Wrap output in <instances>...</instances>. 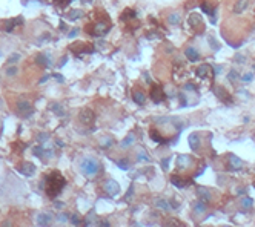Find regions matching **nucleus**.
Masks as SVG:
<instances>
[{
  "label": "nucleus",
  "mask_w": 255,
  "mask_h": 227,
  "mask_svg": "<svg viewBox=\"0 0 255 227\" xmlns=\"http://www.w3.org/2000/svg\"><path fill=\"white\" fill-rule=\"evenodd\" d=\"M65 184H66V180H65L63 175H62L60 172H57V170L48 173V175L45 177V180L42 181V186H43L45 192H46L48 196H51V198H55V196L63 190Z\"/></svg>",
  "instance_id": "nucleus-1"
},
{
  "label": "nucleus",
  "mask_w": 255,
  "mask_h": 227,
  "mask_svg": "<svg viewBox=\"0 0 255 227\" xmlns=\"http://www.w3.org/2000/svg\"><path fill=\"white\" fill-rule=\"evenodd\" d=\"M80 167H82V172L85 173V177L91 178V177L97 175V172H98V161H97L95 158L86 157V158H83V160H82Z\"/></svg>",
  "instance_id": "nucleus-2"
},
{
  "label": "nucleus",
  "mask_w": 255,
  "mask_h": 227,
  "mask_svg": "<svg viewBox=\"0 0 255 227\" xmlns=\"http://www.w3.org/2000/svg\"><path fill=\"white\" fill-rule=\"evenodd\" d=\"M109 28H111V22H109V19H106V20L97 22V23L94 25V29H92L89 34H91V35H95V37H101V35H105V34L109 31Z\"/></svg>",
  "instance_id": "nucleus-3"
},
{
  "label": "nucleus",
  "mask_w": 255,
  "mask_h": 227,
  "mask_svg": "<svg viewBox=\"0 0 255 227\" xmlns=\"http://www.w3.org/2000/svg\"><path fill=\"white\" fill-rule=\"evenodd\" d=\"M105 190H106V193L109 196H115L120 192V184L117 181H114V180H108L105 183Z\"/></svg>",
  "instance_id": "nucleus-4"
},
{
  "label": "nucleus",
  "mask_w": 255,
  "mask_h": 227,
  "mask_svg": "<svg viewBox=\"0 0 255 227\" xmlns=\"http://www.w3.org/2000/svg\"><path fill=\"white\" fill-rule=\"evenodd\" d=\"M192 158L189 157V155H178L177 157V167L180 169V170H186V169H189L191 166H192Z\"/></svg>",
  "instance_id": "nucleus-5"
},
{
  "label": "nucleus",
  "mask_w": 255,
  "mask_h": 227,
  "mask_svg": "<svg viewBox=\"0 0 255 227\" xmlns=\"http://www.w3.org/2000/svg\"><path fill=\"white\" fill-rule=\"evenodd\" d=\"M19 23H20V25L23 23V19H22V17L10 19V20H6V22L3 23V28H2V29H3V31H6V32H11V31H13V29H14Z\"/></svg>",
  "instance_id": "nucleus-6"
},
{
  "label": "nucleus",
  "mask_w": 255,
  "mask_h": 227,
  "mask_svg": "<svg viewBox=\"0 0 255 227\" xmlns=\"http://www.w3.org/2000/svg\"><path fill=\"white\" fill-rule=\"evenodd\" d=\"M151 98L154 100V103H162L165 100V92L160 86H154L151 89Z\"/></svg>",
  "instance_id": "nucleus-7"
},
{
  "label": "nucleus",
  "mask_w": 255,
  "mask_h": 227,
  "mask_svg": "<svg viewBox=\"0 0 255 227\" xmlns=\"http://www.w3.org/2000/svg\"><path fill=\"white\" fill-rule=\"evenodd\" d=\"M36 61H37V65H40V66L49 68V66H51V54H49V52H42V54L37 55Z\"/></svg>",
  "instance_id": "nucleus-8"
},
{
  "label": "nucleus",
  "mask_w": 255,
  "mask_h": 227,
  "mask_svg": "<svg viewBox=\"0 0 255 227\" xmlns=\"http://www.w3.org/2000/svg\"><path fill=\"white\" fill-rule=\"evenodd\" d=\"M17 170H19L22 175H25V177H31V175L36 172V166H34L32 163H23Z\"/></svg>",
  "instance_id": "nucleus-9"
},
{
  "label": "nucleus",
  "mask_w": 255,
  "mask_h": 227,
  "mask_svg": "<svg viewBox=\"0 0 255 227\" xmlns=\"http://www.w3.org/2000/svg\"><path fill=\"white\" fill-rule=\"evenodd\" d=\"M171 183L174 184V186H177L178 189H185L186 186H189V183H191V180H183L180 175H172L171 177Z\"/></svg>",
  "instance_id": "nucleus-10"
},
{
  "label": "nucleus",
  "mask_w": 255,
  "mask_h": 227,
  "mask_svg": "<svg viewBox=\"0 0 255 227\" xmlns=\"http://www.w3.org/2000/svg\"><path fill=\"white\" fill-rule=\"evenodd\" d=\"M197 195H198V198H200L201 201H204V203H209V201L212 199V195H211L209 189H206V187H203V186H198V187H197Z\"/></svg>",
  "instance_id": "nucleus-11"
},
{
  "label": "nucleus",
  "mask_w": 255,
  "mask_h": 227,
  "mask_svg": "<svg viewBox=\"0 0 255 227\" xmlns=\"http://www.w3.org/2000/svg\"><path fill=\"white\" fill-rule=\"evenodd\" d=\"M17 109L20 110V114H23L25 117H28L29 114L32 112L31 103H29V101H26V100H22V101H19V103H17Z\"/></svg>",
  "instance_id": "nucleus-12"
},
{
  "label": "nucleus",
  "mask_w": 255,
  "mask_h": 227,
  "mask_svg": "<svg viewBox=\"0 0 255 227\" xmlns=\"http://www.w3.org/2000/svg\"><path fill=\"white\" fill-rule=\"evenodd\" d=\"M227 160H229V167H230L232 170H238V169H241V166H243L241 158H238L237 155L230 154V155L227 157Z\"/></svg>",
  "instance_id": "nucleus-13"
},
{
  "label": "nucleus",
  "mask_w": 255,
  "mask_h": 227,
  "mask_svg": "<svg viewBox=\"0 0 255 227\" xmlns=\"http://www.w3.org/2000/svg\"><path fill=\"white\" fill-rule=\"evenodd\" d=\"M197 75L200 78H207V77H212V68L209 65H201L198 69H197Z\"/></svg>",
  "instance_id": "nucleus-14"
},
{
  "label": "nucleus",
  "mask_w": 255,
  "mask_h": 227,
  "mask_svg": "<svg viewBox=\"0 0 255 227\" xmlns=\"http://www.w3.org/2000/svg\"><path fill=\"white\" fill-rule=\"evenodd\" d=\"M188 22H189V25L192 26V28H200L201 26V23H203V19H201V16H198V14H195V13H192L191 16H189V19H188Z\"/></svg>",
  "instance_id": "nucleus-15"
},
{
  "label": "nucleus",
  "mask_w": 255,
  "mask_h": 227,
  "mask_svg": "<svg viewBox=\"0 0 255 227\" xmlns=\"http://www.w3.org/2000/svg\"><path fill=\"white\" fill-rule=\"evenodd\" d=\"M185 55L188 57V60H189V61H197V60L200 58V54H198V52H197V49H195V48H192V46H188V48H186Z\"/></svg>",
  "instance_id": "nucleus-16"
},
{
  "label": "nucleus",
  "mask_w": 255,
  "mask_h": 227,
  "mask_svg": "<svg viewBox=\"0 0 255 227\" xmlns=\"http://www.w3.org/2000/svg\"><path fill=\"white\" fill-rule=\"evenodd\" d=\"M52 221V215L51 213H40L37 216V224L39 225H49Z\"/></svg>",
  "instance_id": "nucleus-17"
},
{
  "label": "nucleus",
  "mask_w": 255,
  "mask_h": 227,
  "mask_svg": "<svg viewBox=\"0 0 255 227\" xmlns=\"http://www.w3.org/2000/svg\"><path fill=\"white\" fill-rule=\"evenodd\" d=\"M80 120H82V123H85V125H91V123L94 121V114H92L89 109H86V110H83V112L80 114Z\"/></svg>",
  "instance_id": "nucleus-18"
},
{
  "label": "nucleus",
  "mask_w": 255,
  "mask_h": 227,
  "mask_svg": "<svg viewBox=\"0 0 255 227\" xmlns=\"http://www.w3.org/2000/svg\"><path fill=\"white\" fill-rule=\"evenodd\" d=\"M215 95H217V97H218L221 101H224V103H229V101H230V97H229V94H227V92H226L223 87H220V86H218V87H215Z\"/></svg>",
  "instance_id": "nucleus-19"
},
{
  "label": "nucleus",
  "mask_w": 255,
  "mask_h": 227,
  "mask_svg": "<svg viewBox=\"0 0 255 227\" xmlns=\"http://www.w3.org/2000/svg\"><path fill=\"white\" fill-rule=\"evenodd\" d=\"M189 146H191L192 151H198V147H200V137H198V134H191L189 135Z\"/></svg>",
  "instance_id": "nucleus-20"
},
{
  "label": "nucleus",
  "mask_w": 255,
  "mask_h": 227,
  "mask_svg": "<svg viewBox=\"0 0 255 227\" xmlns=\"http://www.w3.org/2000/svg\"><path fill=\"white\" fill-rule=\"evenodd\" d=\"M201 9H203V11H204L207 16H211V20H212V22H215V19H214L215 9L211 6V3H209V2H203V3H201Z\"/></svg>",
  "instance_id": "nucleus-21"
},
{
  "label": "nucleus",
  "mask_w": 255,
  "mask_h": 227,
  "mask_svg": "<svg viewBox=\"0 0 255 227\" xmlns=\"http://www.w3.org/2000/svg\"><path fill=\"white\" fill-rule=\"evenodd\" d=\"M82 16H83V11H82V9H71V11L66 14V19L71 20V22H74V20H78Z\"/></svg>",
  "instance_id": "nucleus-22"
},
{
  "label": "nucleus",
  "mask_w": 255,
  "mask_h": 227,
  "mask_svg": "<svg viewBox=\"0 0 255 227\" xmlns=\"http://www.w3.org/2000/svg\"><path fill=\"white\" fill-rule=\"evenodd\" d=\"M246 8H247V0H238V2L235 3V6H234V13L235 14H241Z\"/></svg>",
  "instance_id": "nucleus-23"
},
{
  "label": "nucleus",
  "mask_w": 255,
  "mask_h": 227,
  "mask_svg": "<svg viewBox=\"0 0 255 227\" xmlns=\"http://www.w3.org/2000/svg\"><path fill=\"white\" fill-rule=\"evenodd\" d=\"M137 161H139V163H149V161H151V158H149V155H148V152H146L145 149H140V151H139V154H137Z\"/></svg>",
  "instance_id": "nucleus-24"
},
{
  "label": "nucleus",
  "mask_w": 255,
  "mask_h": 227,
  "mask_svg": "<svg viewBox=\"0 0 255 227\" xmlns=\"http://www.w3.org/2000/svg\"><path fill=\"white\" fill-rule=\"evenodd\" d=\"M180 20H181V16L178 13H172L168 16V23H171V25H178Z\"/></svg>",
  "instance_id": "nucleus-25"
},
{
  "label": "nucleus",
  "mask_w": 255,
  "mask_h": 227,
  "mask_svg": "<svg viewBox=\"0 0 255 227\" xmlns=\"http://www.w3.org/2000/svg\"><path fill=\"white\" fill-rule=\"evenodd\" d=\"M155 206L160 207V209H163V210H171V209H172V206H171L168 201L162 199V198H157V199H155Z\"/></svg>",
  "instance_id": "nucleus-26"
},
{
  "label": "nucleus",
  "mask_w": 255,
  "mask_h": 227,
  "mask_svg": "<svg viewBox=\"0 0 255 227\" xmlns=\"http://www.w3.org/2000/svg\"><path fill=\"white\" fill-rule=\"evenodd\" d=\"M135 143V135L134 134H129V135H128L123 141H121V146L123 147H129V146H132Z\"/></svg>",
  "instance_id": "nucleus-27"
},
{
  "label": "nucleus",
  "mask_w": 255,
  "mask_h": 227,
  "mask_svg": "<svg viewBox=\"0 0 255 227\" xmlns=\"http://www.w3.org/2000/svg\"><path fill=\"white\" fill-rule=\"evenodd\" d=\"M134 17H135V11H134V9H129V8L124 9L123 14H121V20H123V22L129 20V19H134Z\"/></svg>",
  "instance_id": "nucleus-28"
},
{
  "label": "nucleus",
  "mask_w": 255,
  "mask_h": 227,
  "mask_svg": "<svg viewBox=\"0 0 255 227\" xmlns=\"http://www.w3.org/2000/svg\"><path fill=\"white\" fill-rule=\"evenodd\" d=\"M151 138H152L155 143H166V141H168V140H165V138L158 134V131H155V129L151 131Z\"/></svg>",
  "instance_id": "nucleus-29"
},
{
  "label": "nucleus",
  "mask_w": 255,
  "mask_h": 227,
  "mask_svg": "<svg viewBox=\"0 0 255 227\" xmlns=\"http://www.w3.org/2000/svg\"><path fill=\"white\" fill-rule=\"evenodd\" d=\"M194 210H195L197 213H203V212L206 210V206H204V201H201V199L195 201V203H194Z\"/></svg>",
  "instance_id": "nucleus-30"
},
{
  "label": "nucleus",
  "mask_w": 255,
  "mask_h": 227,
  "mask_svg": "<svg viewBox=\"0 0 255 227\" xmlns=\"http://www.w3.org/2000/svg\"><path fill=\"white\" fill-rule=\"evenodd\" d=\"M134 101L137 103V104H143L145 103V95H143V92H134Z\"/></svg>",
  "instance_id": "nucleus-31"
},
{
  "label": "nucleus",
  "mask_w": 255,
  "mask_h": 227,
  "mask_svg": "<svg viewBox=\"0 0 255 227\" xmlns=\"http://www.w3.org/2000/svg\"><path fill=\"white\" fill-rule=\"evenodd\" d=\"M51 110H54L55 114H59V115H63V114H65L62 104H59V103H52V104H51Z\"/></svg>",
  "instance_id": "nucleus-32"
},
{
  "label": "nucleus",
  "mask_w": 255,
  "mask_h": 227,
  "mask_svg": "<svg viewBox=\"0 0 255 227\" xmlns=\"http://www.w3.org/2000/svg\"><path fill=\"white\" fill-rule=\"evenodd\" d=\"M252 204H253V199H252V198H249V196H244V198H241V206H243V207L249 209Z\"/></svg>",
  "instance_id": "nucleus-33"
},
{
  "label": "nucleus",
  "mask_w": 255,
  "mask_h": 227,
  "mask_svg": "<svg viewBox=\"0 0 255 227\" xmlns=\"http://www.w3.org/2000/svg\"><path fill=\"white\" fill-rule=\"evenodd\" d=\"M117 166H118L121 170H128V169H129V164H128V160H124V158L118 160V161H117Z\"/></svg>",
  "instance_id": "nucleus-34"
},
{
  "label": "nucleus",
  "mask_w": 255,
  "mask_h": 227,
  "mask_svg": "<svg viewBox=\"0 0 255 227\" xmlns=\"http://www.w3.org/2000/svg\"><path fill=\"white\" fill-rule=\"evenodd\" d=\"M227 77H229V80H230V81H237L240 75H238V72H237L235 69H230V71H229V75H227Z\"/></svg>",
  "instance_id": "nucleus-35"
},
{
  "label": "nucleus",
  "mask_w": 255,
  "mask_h": 227,
  "mask_svg": "<svg viewBox=\"0 0 255 227\" xmlns=\"http://www.w3.org/2000/svg\"><path fill=\"white\" fill-rule=\"evenodd\" d=\"M253 74H250V72H247V74H244V75H241L240 78H241V81H244V83H249V81H252L253 80Z\"/></svg>",
  "instance_id": "nucleus-36"
},
{
  "label": "nucleus",
  "mask_w": 255,
  "mask_h": 227,
  "mask_svg": "<svg viewBox=\"0 0 255 227\" xmlns=\"http://www.w3.org/2000/svg\"><path fill=\"white\" fill-rule=\"evenodd\" d=\"M109 146H112V138H111V137H103V140H101V147H109Z\"/></svg>",
  "instance_id": "nucleus-37"
},
{
  "label": "nucleus",
  "mask_w": 255,
  "mask_h": 227,
  "mask_svg": "<svg viewBox=\"0 0 255 227\" xmlns=\"http://www.w3.org/2000/svg\"><path fill=\"white\" fill-rule=\"evenodd\" d=\"M43 152H45V151H43L40 146H37V147H34V149H32V154H34L36 157H39V158H42V157H43Z\"/></svg>",
  "instance_id": "nucleus-38"
},
{
  "label": "nucleus",
  "mask_w": 255,
  "mask_h": 227,
  "mask_svg": "<svg viewBox=\"0 0 255 227\" xmlns=\"http://www.w3.org/2000/svg\"><path fill=\"white\" fill-rule=\"evenodd\" d=\"M71 222H72L74 225H80V224H82V221H80V218H78V215H77V213L71 215Z\"/></svg>",
  "instance_id": "nucleus-39"
},
{
  "label": "nucleus",
  "mask_w": 255,
  "mask_h": 227,
  "mask_svg": "<svg viewBox=\"0 0 255 227\" xmlns=\"http://www.w3.org/2000/svg\"><path fill=\"white\" fill-rule=\"evenodd\" d=\"M78 32H80V28H74L72 31H69V32H68V37H69V39H74Z\"/></svg>",
  "instance_id": "nucleus-40"
},
{
  "label": "nucleus",
  "mask_w": 255,
  "mask_h": 227,
  "mask_svg": "<svg viewBox=\"0 0 255 227\" xmlns=\"http://www.w3.org/2000/svg\"><path fill=\"white\" fill-rule=\"evenodd\" d=\"M6 74H8L10 77L16 75V74H17V68H16V66H11V68H8V69H6Z\"/></svg>",
  "instance_id": "nucleus-41"
},
{
  "label": "nucleus",
  "mask_w": 255,
  "mask_h": 227,
  "mask_svg": "<svg viewBox=\"0 0 255 227\" xmlns=\"http://www.w3.org/2000/svg\"><path fill=\"white\" fill-rule=\"evenodd\" d=\"M209 43H211V46H212V49L214 51H217L220 46H218V43H215V40H214V37H209Z\"/></svg>",
  "instance_id": "nucleus-42"
},
{
  "label": "nucleus",
  "mask_w": 255,
  "mask_h": 227,
  "mask_svg": "<svg viewBox=\"0 0 255 227\" xmlns=\"http://www.w3.org/2000/svg\"><path fill=\"white\" fill-rule=\"evenodd\" d=\"M162 167H163V170H168V167H169V158H163L162 160Z\"/></svg>",
  "instance_id": "nucleus-43"
},
{
  "label": "nucleus",
  "mask_w": 255,
  "mask_h": 227,
  "mask_svg": "<svg viewBox=\"0 0 255 227\" xmlns=\"http://www.w3.org/2000/svg\"><path fill=\"white\" fill-rule=\"evenodd\" d=\"M17 60H20V54H14V55H11L10 60H8V63H14V61H17Z\"/></svg>",
  "instance_id": "nucleus-44"
},
{
  "label": "nucleus",
  "mask_w": 255,
  "mask_h": 227,
  "mask_svg": "<svg viewBox=\"0 0 255 227\" xmlns=\"http://www.w3.org/2000/svg\"><path fill=\"white\" fill-rule=\"evenodd\" d=\"M69 2H72V0H55V3L59 6H66V3H69Z\"/></svg>",
  "instance_id": "nucleus-45"
},
{
  "label": "nucleus",
  "mask_w": 255,
  "mask_h": 227,
  "mask_svg": "<svg viewBox=\"0 0 255 227\" xmlns=\"http://www.w3.org/2000/svg\"><path fill=\"white\" fill-rule=\"evenodd\" d=\"M178 100L181 101V103H180L181 106H186V104H188V103H186V97H185V94H178Z\"/></svg>",
  "instance_id": "nucleus-46"
},
{
  "label": "nucleus",
  "mask_w": 255,
  "mask_h": 227,
  "mask_svg": "<svg viewBox=\"0 0 255 227\" xmlns=\"http://www.w3.org/2000/svg\"><path fill=\"white\" fill-rule=\"evenodd\" d=\"M48 138H49V135L48 134H39V141H48Z\"/></svg>",
  "instance_id": "nucleus-47"
},
{
  "label": "nucleus",
  "mask_w": 255,
  "mask_h": 227,
  "mask_svg": "<svg viewBox=\"0 0 255 227\" xmlns=\"http://www.w3.org/2000/svg\"><path fill=\"white\" fill-rule=\"evenodd\" d=\"M54 78H55L59 83H65V78H63V75H62V74H54Z\"/></svg>",
  "instance_id": "nucleus-48"
},
{
  "label": "nucleus",
  "mask_w": 255,
  "mask_h": 227,
  "mask_svg": "<svg viewBox=\"0 0 255 227\" xmlns=\"http://www.w3.org/2000/svg\"><path fill=\"white\" fill-rule=\"evenodd\" d=\"M166 95H168V97H174V95H175L174 87H166Z\"/></svg>",
  "instance_id": "nucleus-49"
},
{
  "label": "nucleus",
  "mask_w": 255,
  "mask_h": 227,
  "mask_svg": "<svg viewBox=\"0 0 255 227\" xmlns=\"http://www.w3.org/2000/svg\"><path fill=\"white\" fill-rule=\"evenodd\" d=\"M185 89H186V91H194L195 86H194L192 83H186V84H185Z\"/></svg>",
  "instance_id": "nucleus-50"
},
{
  "label": "nucleus",
  "mask_w": 255,
  "mask_h": 227,
  "mask_svg": "<svg viewBox=\"0 0 255 227\" xmlns=\"http://www.w3.org/2000/svg\"><path fill=\"white\" fill-rule=\"evenodd\" d=\"M48 78H49V75H48V74H45V75L40 78V83H45V81H48Z\"/></svg>",
  "instance_id": "nucleus-51"
},
{
  "label": "nucleus",
  "mask_w": 255,
  "mask_h": 227,
  "mask_svg": "<svg viewBox=\"0 0 255 227\" xmlns=\"http://www.w3.org/2000/svg\"><path fill=\"white\" fill-rule=\"evenodd\" d=\"M66 60H68V58H66V57H63V58H62V61H60V65H59V66H65V63H66Z\"/></svg>",
  "instance_id": "nucleus-52"
},
{
  "label": "nucleus",
  "mask_w": 255,
  "mask_h": 227,
  "mask_svg": "<svg viewBox=\"0 0 255 227\" xmlns=\"http://www.w3.org/2000/svg\"><path fill=\"white\" fill-rule=\"evenodd\" d=\"M98 225H103V227L106 225V227H108V225H109V222H108V221H100V224H98Z\"/></svg>",
  "instance_id": "nucleus-53"
},
{
  "label": "nucleus",
  "mask_w": 255,
  "mask_h": 227,
  "mask_svg": "<svg viewBox=\"0 0 255 227\" xmlns=\"http://www.w3.org/2000/svg\"><path fill=\"white\" fill-rule=\"evenodd\" d=\"M60 29H66V26H65V23H63V22L60 23Z\"/></svg>",
  "instance_id": "nucleus-54"
},
{
  "label": "nucleus",
  "mask_w": 255,
  "mask_h": 227,
  "mask_svg": "<svg viewBox=\"0 0 255 227\" xmlns=\"http://www.w3.org/2000/svg\"><path fill=\"white\" fill-rule=\"evenodd\" d=\"M82 2H83V3H89V2H91V0H82Z\"/></svg>",
  "instance_id": "nucleus-55"
},
{
  "label": "nucleus",
  "mask_w": 255,
  "mask_h": 227,
  "mask_svg": "<svg viewBox=\"0 0 255 227\" xmlns=\"http://www.w3.org/2000/svg\"><path fill=\"white\" fill-rule=\"evenodd\" d=\"M253 69H255V65H253Z\"/></svg>",
  "instance_id": "nucleus-56"
}]
</instances>
